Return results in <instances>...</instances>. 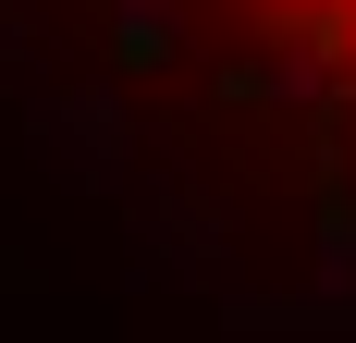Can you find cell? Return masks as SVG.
Returning <instances> with one entry per match:
<instances>
[{"label":"cell","mask_w":356,"mask_h":343,"mask_svg":"<svg viewBox=\"0 0 356 343\" xmlns=\"http://www.w3.org/2000/svg\"><path fill=\"white\" fill-rule=\"evenodd\" d=\"M344 49H356V25H344Z\"/></svg>","instance_id":"6da1fadb"}]
</instances>
